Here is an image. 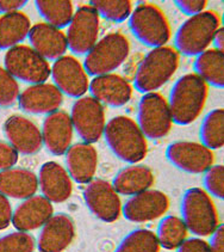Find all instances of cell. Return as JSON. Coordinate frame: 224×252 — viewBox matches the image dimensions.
I'll return each mask as SVG.
<instances>
[{
	"mask_svg": "<svg viewBox=\"0 0 224 252\" xmlns=\"http://www.w3.org/2000/svg\"><path fill=\"white\" fill-rule=\"evenodd\" d=\"M64 163L69 177L78 184H87L94 178L98 166L96 147L87 142H77L64 153Z\"/></svg>",
	"mask_w": 224,
	"mask_h": 252,
	"instance_id": "603a6c76",
	"label": "cell"
},
{
	"mask_svg": "<svg viewBox=\"0 0 224 252\" xmlns=\"http://www.w3.org/2000/svg\"><path fill=\"white\" fill-rule=\"evenodd\" d=\"M83 197L88 211L98 220L112 223L122 215V202L119 195L108 181L93 178L86 184Z\"/></svg>",
	"mask_w": 224,
	"mask_h": 252,
	"instance_id": "7c38bea8",
	"label": "cell"
},
{
	"mask_svg": "<svg viewBox=\"0 0 224 252\" xmlns=\"http://www.w3.org/2000/svg\"><path fill=\"white\" fill-rule=\"evenodd\" d=\"M38 190L37 175L24 167L0 171V194L7 198L25 200L36 195Z\"/></svg>",
	"mask_w": 224,
	"mask_h": 252,
	"instance_id": "d4e9b609",
	"label": "cell"
},
{
	"mask_svg": "<svg viewBox=\"0 0 224 252\" xmlns=\"http://www.w3.org/2000/svg\"><path fill=\"white\" fill-rule=\"evenodd\" d=\"M12 213L13 209L10 200L6 196L0 194V231H4L11 225Z\"/></svg>",
	"mask_w": 224,
	"mask_h": 252,
	"instance_id": "ab89813d",
	"label": "cell"
},
{
	"mask_svg": "<svg viewBox=\"0 0 224 252\" xmlns=\"http://www.w3.org/2000/svg\"><path fill=\"white\" fill-rule=\"evenodd\" d=\"M35 6L47 24L60 30L68 27L74 15L73 2L69 0H37Z\"/></svg>",
	"mask_w": 224,
	"mask_h": 252,
	"instance_id": "f1b7e54d",
	"label": "cell"
},
{
	"mask_svg": "<svg viewBox=\"0 0 224 252\" xmlns=\"http://www.w3.org/2000/svg\"><path fill=\"white\" fill-rule=\"evenodd\" d=\"M103 136L111 152L124 163L139 164L147 157V139L131 117H112L105 125Z\"/></svg>",
	"mask_w": 224,
	"mask_h": 252,
	"instance_id": "7a4b0ae2",
	"label": "cell"
},
{
	"mask_svg": "<svg viewBox=\"0 0 224 252\" xmlns=\"http://www.w3.org/2000/svg\"><path fill=\"white\" fill-rule=\"evenodd\" d=\"M91 97L100 104L111 108H120L130 102L133 97V86L125 78L118 74L110 73L93 77L88 84Z\"/></svg>",
	"mask_w": 224,
	"mask_h": 252,
	"instance_id": "ffe728a7",
	"label": "cell"
},
{
	"mask_svg": "<svg viewBox=\"0 0 224 252\" xmlns=\"http://www.w3.org/2000/svg\"><path fill=\"white\" fill-rule=\"evenodd\" d=\"M100 19L89 5H81L73 15L66 37L68 48L74 55H86L98 42Z\"/></svg>",
	"mask_w": 224,
	"mask_h": 252,
	"instance_id": "8fae6325",
	"label": "cell"
},
{
	"mask_svg": "<svg viewBox=\"0 0 224 252\" xmlns=\"http://www.w3.org/2000/svg\"><path fill=\"white\" fill-rule=\"evenodd\" d=\"M50 75L56 89L71 98H80L88 91V77L83 63L72 55H63L50 67Z\"/></svg>",
	"mask_w": 224,
	"mask_h": 252,
	"instance_id": "5bb4252c",
	"label": "cell"
},
{
	"mask_svg": "<svg viewBox=\"0 0 224 252\" xmlns=\"http://www.w3.org/2000/svg\"><path fill=\"white\" fill-rule=\"evenodd\" d=\"M89 6L97 11L99 17L114 23L127 21L133 12V2L129 0H92Z\"/></svg>",
	"mask_w": 224,
	"mask_h": 252,
	"instance_id": "d6a6232c",
	"label": "cell"
},
{
	"mask_svg": "<svg viewBox=\"0 0 224 252\" xmlns=\"http://www.w3.org/2000/svg\"><path fill=\"white\" fill-rule=\"evenodd\" d=\"M210 252H224V226L218 225L217 228L210 234L208 242Z\"/></svg>",
	"mask_w": 224,
	"mask_h": 252,
	"instance_id": "60d3db41",
	"label": "cell"
},
{
	"mask_svg": "<svg viewBox=\"0 0 224 252\" xmlns=\"http://www.w3.org/2000/svg\"><path fill=\"white\" fill-rule=\"evenodd\" d=\"M74 238V221L66 213H57L41 227L36 248L38 252H63Z\"/></svg>",
	"mask_w": 224,
	"mask_h": 252,
	"instance_id": "e0dca14e",
	"label": "cell"
},
{
	"mask_svg": "<svg viewBox=\"0 0 224 252\" xmlns=\"http://www.w3.org/2000/svg\"><path fill=\"white\" fill-rule=\"evenodd\" d=\"M31 22L22 11L0 17V50L19 46L29 35Z\"/></svg>",
	"mask_w": 224,
	"mask_h": 252,
	"instance_id": "4316f807",
	"label": "cell"
},
{
	"mask_svg": "<svg viewBox=\"0 0 224 252\" xmlns=\"http://www.w3.org/2000/svg\"><path fill=\"white\" fill-rule=\"evenodd\" d=\"M212 43H214L215 49L221 50L223 52L224 48V29L222 27H220L215 32L214 38H212Z\"/></svg>",
	"mask_w": 224,
	"mask_h": 252,
	"instance_id": "7bdbcfd3",
	"label": "cell"
},
{
	"mask_svg": "<svg viewBox=\"0 0 224 252\" xmlns=\"http://www.w3.org/2000/svg\"><path fill=\"white\" fill-rule=\"evenodd\" d=\"M178 67L179 53L173 47L153 48L137 67L134 88L143 94L156 92L169 82Z\"/></svg>",
	"mask_w": 224,
	"mask_h": 252,
	"instance_id": "3957f363",
	"label": "cell"
},
{
	"mask_svg": "<svg viewBox=\"0 0 224 252\" xmlns=\"http://www.w3.org/2000/svg\"><path fill=\"white\" fill-rule=\"evenodd\" d=\"M19 85L4 67H0V106L11 108L18 100Z\"/></svg>",
	"mask_w": 224,
	"mask_h": 252,
	"instance_id": "e575fe53",
	"label": "cell"
},
{
	"mask_svg": "<svg viewBox=\"0 0 224 252\" xmlns=\"http://www.w3.org/2000/svg\"><path fill=\"white\" fill-rule=\"evenodd\" d=\"M129 28L139 42L150 48L166 46L170 38V25L160 7L139 5L129 17Z\"/></svg>",
	"mask_w": 224,
	"mask_h": 252,
	"instance_id": "52a82bcc",
	"label": "cell"
},
{
	"mask_svg": "<svg viewBox=\"0 0 224 252\" xmlns=\"http://www.w3.org/2000/svg\"><path fill=\"white\" fill-rule=\"evenodd\" d=\"M18 106L23 113L30 115H49L60 110L63 94L54 84L43 83L30 85L19 94Z\"/></svg>",
	"mask_w": 224,
	"mask_h": 252,
	"instance_id": "d6986e66",
	"label": "cell"
},
{
	"mask_svg": "<svg viewBox=\"0 0 224 252\" xmlns=\"http://www.w3.org/2000/svg\"><path fill=\"white\" fill-rule=\"evenodd\" d=\"M224 111L222 108L214 109L204 116L199 128L200 144L209 150H220L224 145L223 133Z\"/></svg>",
	"mask_w": 224,
	"mask_h": 252,
	"instance_id": "4dcf8cb0",
	"label": "cell"
},
{
	"mask_svg": "<svg viewBox=\"0 0 224 252\" xmlns=\"http://www.w3.org/2000/svg\"><path fill=\"white\" fill-rule=\"evenodd\" d=\"M73 125L71 116L63 110L47 115L42 123V142L50 155L60 157L72 146Z\"/></svg>",
	"mask_w": 224,
	"mask_h": 252,
	"instance_id": "ac0fdd59",
	"label": "cell"
},
{
	"mask_svg": "<svg viewBox=\"0 0 224 252\" xmlns=\"http://www.w3.org/2000/svg\"><path fill=\"white\" fill-rule=\"evenodd\" d=\"M2 133L7 142L18 152V155L33 156L41 151V129L35 122L22 115H12L2 126Z\"/></svg>",
	"mask_w": 224,
	"mask_h": 252,
	"instance_id": "2e32d148",
	"label": "cell"
},
{
	"mask_svg": "<svg viewBox=\"0 0 224 252\" xmlns=\"http://www.w3.org/2000/svg\"><path fill=\"white\" fill-rule=\"evenodd\" d=\"M28 38L31 43V48L47 61H55L62 58L68 49L66 33L47 23L32 25Z\"/></svg>",
	"mask_w": 224,
	"mask_h": 252,
	"instance_id": "cb8c5ba5",
	"label": "cell"
},
{
	"mask_svg": "<svg viewBox=\"0 0 224 252\" xmlns=\"http://www.w3.org/2000/svg\"><path fill=\"white\" fill-rule=\"evenodd\" d=\"M42 196L52 203L66 202L73 192V182L68 172L56 161L42 164L37 175Z\"/></svg>",
	"mask_w": 224,
	"mask_h": 252,
	"instance_id": "7402d4cb",
	"label": "cell"
},
{
	"mask_svg": "<svg viewBox=\"0 0 224 252\" xmlns=\"http://www.w3.org/2000/svg\"><path fill=\"white\" fill-rule=\"evenodd\" d=\"M174 4L181 12L192 17L203 12L208 2L205 0H176Z\"/></svg>",
	"mask_w": 224,
	"mask_h": 252,
	"instance_id": "74e56055",
	"label": "cell"
},
{
	"mask_svg": "<svg viewBox=\"0 0 224 252\" xmlns=\"http://www.w3.org/2000/svg\"><path fill=\"white\" fill-rule=\"evenodd\" d=\"M36 239L28 232H11L0 237V252H33Z\"/></svg>",
	"mask_w": 224,
	"mask_h": 252,
	"instance_id": "836d02e7",
	"label": "cell"
},
{
	"mask_svg": "<svg viewBox=\"0 0 224 252\" xmlns=\"http://www.w3.org/2000/svg\"><path fill=\"white\" fill-rule=\"evenodd\" d=\"M155 234L160 248L165 250H175L186 239L189 231L181 218L166 215L159 222Z\"/></svg>",
	"mask_w": 224,
	"mask_h": 252,
	"instance_id": "f546056e",
	"label": "cell"
},
{
	"mask_svg": "<svg viewBox=\"0 0 224 252\" xmlns=\"http://www.w3.org/2000/svg\"><path fill=\"white\" fill-rule=\"evenodd\" d=\"M73 129L83 142L93 145L103 136L105 121V110L103 104L91 96L78 98L71 109Z\"/></svg>",
	"mask_w": 224,
	"mask_h": 252,
	"instance_id": "30bf717a",
	"label": "cell"
},
{
	"mask_svg": "<svg viewBox=\"0 0 224 252\" xmlns=\"http://www.w3.org/2000/svg\"><path fill=\"white\" fill-rule=\"evenodd\" d=\"M220 16L214 11H203L190 17L176 30L175 50L186 57H197L205 52L212 43V38L220 28Z\"/></svg>",
	"mask_w": 224,
	"mask_h": 252,
	"instance_id": "5b68a950",
	"label": "cell"
},
{
	"mask_svg": "<svg viewBox=\"0 0 224 252\" xmlns=\"http://www.w3.org/2000/svg\"><path fill=\"white\" fill-rule=\"evenodd\" d=\"M176 252H210L208 242L201 238L192 237L186 238L181 245L176 249Z\"/></svg>",
	"mask_w": 224,
	"mask_h": 252,
	"instance_id": "f35d334b",
	"label": "cell"
},
{
	"mask_svg": "<svg viewBox=\"0 0 224 252\" xmlns=\"http://www.w3.org/2000/svg\"><path fill=\"white\" fill-rule=\"evenodd\" d=\"M27 4V0H0V13L7 15V13L18 12Z\"/></svg>",
	"mask_w": 224,
	"mask_h": 252,
	"instance_id": "b9f144b4",
	"label": "cell"
},
{
	"mask_svg": "<svg viewBox=\"0 0 224 252\" xmlns=\"http://www.w3.org/2000/svg\"><path fill=\"white\" fill-rule=\"evenodd\" d=\"M130 53V42L120 32H111L100 38L84 60L87 75L110 74L124 63Z\"/></svg>",
	"mask_w": 224,
	"mask_h": 252,
	"instance_id": "8992f818",
	"label": "cell"
},
{
	"mask_svg": "<svg viewBox=\"0 0 224 252\" xmlns=\"http://www.w3.org/2000/svg\"><path fill=\"white\" fill-rule=\"evenodd\" d=\"M196 74L206 84L217 89L224 88V55L215 48L206 49L197 55L193 63Z\"/></svg>",
	"mask_w": 224,
	"mask_h": 252,
	"instance_id": "83f0119b",
	"label": "cell"
},
{
	"mask_svg": "<svg viewBox=\"0 0 224 252\" xmlns=\"http://www.w3.org/2000/svg\"><path fill=\"white\" fill-rule=\"evenodd\" d=\"M169 208V198L160 190L148 189L130 196L122 206V215L125 220L135 223H144L164 217Z\"/></svg>",
	"mask_w": 224,
	"mask_h": 252,
	"instance_id": "9a60e30c",
	"label": "cell"
},
{
	"mask_svg": "<svg viewBox=\"0 0 224 252\" xmlns=\"http://www.w3.org/2000/svg\"><path fill=\"white\" fill-rule=\"evenodd\" d=\"M166 159L175 169L191 175H200L214 165L211 150L195 141H175L166 148Z\"/></svg>",
	"mask_w": 224,
	"mask_h": 252,
	"instance_id": "4fadbf2b",
	"label": "cell"
},
{
	"mask_svg": "<svg viewBox=\"0 0 224 252\" xmlns=\"http://www.w3.org/2000/svg\"><path fill=\"white\" fill-rule=\"evenodd\" d=\"M4 66L16 80L31 85L46 83L50 77L48 61L25 44L7 50L4 57Z\"/></svg>",
	"mask_w": 224,
	"mask_h": 252,
	"instance_id": "ba28073f",
	"label": "cell"
},
{
	"mask_svg": "<svg viewBox=\"0 0 224 252\" xmlns=\"http://www.w3.org/2000/svg\"><path fill=\"white\" fill-rule=\"evenodd\" d=\"M19 160L18 152L7 141L0 140V171L12 169Z\"/></svg>",
	"mask_w": 224,
	"mask_h": 252,
	"instance_id": "8d00e7d4",
	"label": "cell"
},
{
	"mask_svg": "<svg viewBox=\"0 0 224 252\" xmlns=\"http://www.w3.org/2000/svg\"><path fill=\"white\" fill-rule=\"evenodd\" d=\"M153 171L142 164H130L114 175L111 186L118 195L134 196L150 189L154 184Z\"/></svg>",
	"mask_w": 224,
	"mask_h": 252,
	"instance_id": "484cf974",
	"label": "cell"
},
{
	"mask_svg": "<svg viewBox=\"0 0 224 252\" xmlns=\"http://www.w3.org/2000/svg\"><path fill=\"white\" fill-rule=\"evenodd\" d=\"M114 252H160V245L153 231L139 228L123 238Z\"/></svg>",
	"mask_w": 224,
	"mask_h": 252,
	"instance_id": "1f68e13d",
	"label": "cell"
},
{
	"mask_svg": "<svg viewBox=\"0 0 224 252\" xmlns=\"http://www.w3.org/2000/svg\"><path fill=\"white\" fill-rule=\"evenodd\" d=\"M137 126L145 139H164L170 131L173 121L167 100L159 92L141 97L137 110Z\"/></svg>",
	"mask_w": 224,
	"mask_h": 252,
	"instance_id": "9c48e42d",
	"label": "cell"
},
{
	"mask_svg": "<svg viewBox=\"0 0 224 252\" xmlns=\"http://www.w3.org/2000/svg\"><path fill=\"white\" fill-rule=\"evenodd\" d=\"M180 213L187 231L198 238L210 236L220 225L216 206L201 188H190L184 192Z\"/></svg>",
	"mask_w": 224,
	"mask_h": 252,
	"instance_id": "277c9868",
	"label": "cell"
},
{
	"mask_svg": "<svg viewBox=\"0 0 224 252\" xmlns=\"http://www.w3.org/2000/svg\"><path fill=\"white\" fill-rule=\"evenodd\" d=\"M208 84L196 73L179 78L172 86L168 99L173 123L189 126L199 117L208 99Z\"/></svg>",
	"mask_w": 224,
	"mask_h": 252,
	"instance_id": "6da1fadb",
	"label": "cell"
},
{
	"mask_svg": "<svg viewBox=\"0 0 224 252\" xmlns=\"http://www.w3.org/2000/svg\"><path fill=\"white\" fill-rule=\"evenodd\" d=\"M224 169L223 165H212L204 172L203 183L205 191L214 197L223 200L224 198Z\"/></svg>",
	"mask_w": 224,
	"mask_h": 252,
	"instance_id": "d590c367",
	"label": "cell"
},
{
	"mask_svg": "<svg viewBox=\"0 0 224 252\" xmlns=\"http://www.w3.org/2000/svg\"><path fill=\"white\" fill-rule=\"evenodd\" d=\"M54 215V207L42 195H33L17 204L11 225L17 231L32 232L41 228Z\"/></svg>",
	"mask_w": 224,
	"mask_h": 252,
	"instance_id": "44dd1931",
	"label": "cell"
}]
</instances>
